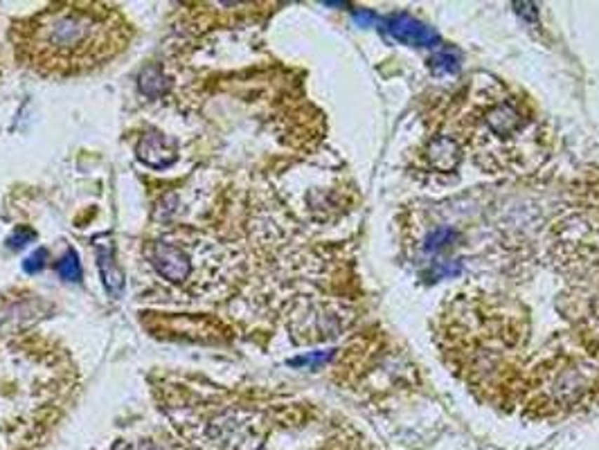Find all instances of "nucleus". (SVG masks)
Wrapping results in <instances>:
<instances>
[{"mask_svg": "<svg viewBox=\"0 0 599 450\" xmlns=\"http://www.w3.org/2000/svg\"><path fill=\"white\" fill-rule=\"evenodd\" d=\"M137 156H140V160L149 167L165 169L178 158V146L174 140H169V137L152 133L140 142V146H137Z\"/></svg>", "mask_w": 599, "mask_h": 450, "instance_id": "nucleus-4", "label": "nucleus"}, {"mask_svg": "<svg viewBox=\"0 0 599 450\" xmlns=\"http://www.w3.org/2000/svg\"><path fill=\"white\" fill-rule=\"evenodd\" d=\"M79 388V369L55 338L0 334V450H41Z\"/></svg>", "mask_w": 599, "mask_h": 450, "instance_id": "nucleus-3", "label": "nucleus"}, {"mask_svg": "<svg viewBox=\"0 0 599 450\" xmlns=\"http://www.w3.org/2000/svg\"><path fill=\"white\" fill-rule=\"evenodd\" d=\"M100 266H102V275H104V284L106 288L113 293V295H120L122 286H124V275L120 273V268H117L111 259V248H100Z\"/></svg>", "mask_w": 599, "mask_h": 450, "instance_id": "nucleus-5", "label": "nucleus"}, {"mask_svg": "<svg viewBox=\"0 0 599 450\" xmlns=\"http://www.w3.org/2000/svg\"><path fill=\"white\" fill-rule=\"evenodd\" d=\"M133 23L115 5L52 3L12 20L7 41L20 68L46 79L102 70L131 46Z\"/></svg>", "mask_w": 599, "mask_h": 450, "instance_id": "nucleus-2", "label": "nucleus"}, {"mask_svg": "<svg viewBox=\"0 0 599 450\" xmlns=\"http://www.w3.org/2000/svg\"><path fill=\"white\" fill-rule=\"evenodd\" d=\"M32 237H34V232L32 230H23V234H18V237L14 234V237L9 239V248H23L25 241H29Z\"/></svg>", "mask_w": 599, "mask_h": 450, "instance_id": "nucleus-9", "label": "nucleus"}, {"mask_svg": "<svg viewBox=\"0 0 599 450\" xmlns=\"http://www.w3.org/2000/svg\"><path fill=\"white\" fill-rule=\"evenodd\" d=\"M46 259H48V252H46V250H36L34 254L27 257V259H25V264H23L25 273H39L41 268L46 266Z\"/></svg>", "mask_w": 599, "mask_h": 450, "instance_id": "nucleus-8", "label": "nucleus"}, {"mask_svg": "<svg viewBox=\"0 0 599 450\" xmlns=\"http://www.w3.org/2000/svg\"><path fill=\"white\" fill-rule=\"evenodd\" d=\"M55 268H57L61 280H66V282H79L81 280V264H79L77 252H74L72 248L55 264Z\"/></svg>", "mask_w": 599, "mask_h": 450, "instance_id": "nucleus-6", "label": "nucleus"}, {"mask_svg": "<svg viewBox=\"0 0 599 450\" xmlns=\"http://www.w3.org/2000/svg\"><path fill=\"white\" fill-rule=\"evenodd\" d=\"M435 313L444 365L480 401L525 416L599 403V174L464 257Z\"/></svg>", "mask_w": 599, "mask_h": 450, "instance_id": "nucleus-1", "label": "nucleus"}, {"mask_svg": "<svg viewBox=\"0 0 599 450\" xmlns=\"http://www.w3.org/2000/svg\"><path fill=\"white\" fill-rule=\"evenodd\" d=\"M140 88L144 95H149V97H158V95H163L165 88H167V79L163 77V72H160V68L152 66L147 68L142 72L140 77Z\"/></svg>", "mask_w": 599, "mask_h": 450, "instance_id": "nucleus-7", "label": "nucleus"}]
</instances>
